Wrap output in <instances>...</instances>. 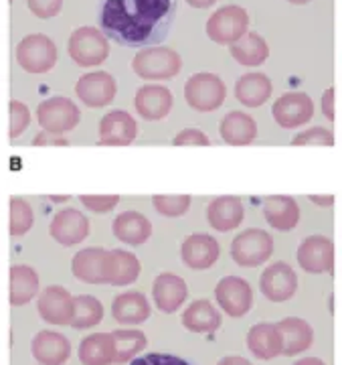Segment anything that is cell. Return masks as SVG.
<instances>
[{
  "label": "cell",
  "mask_w": 342,
  "mask_h": 365,
  "mask_svg": "<svg viewBox=\"0 0 342 365\" xmlns=\"http://www.w3.org/2000/svg\"><path fill=\"white\" fill-rule=\"evenodd\" d=\"M176 13V0H100L97 21L118 45L154 47L169 37Z\"/></svg>",
  "instance_id": "6da1fadb"
},
{
  "label": "cell",
  "mask_w": 342,
  "mask_h": 365,
  "mask_svg": "<svg viewBox=\"0 0 342 365\" xmlns=\"http://www.w3.org/2000/svg\"><path fill=\"white\" fill-rule=\"evenodd\" d=\"M132 69L138 78L146 79V81H166V79L176 78L181 73L183 59L171 47L154 45V47H146L134 55Z\"/></svg>",
  "instance_id": "7a4b0ae2"
},
{
  "label": "cell",
  "mask_w": 342,
  "mask_h": 365,
  "mask_svg": "<svg viewBox=\"0 0 342 365\" xmlns=\"http://www.w3.org/2000/svg\"><path fill=\"white\" fill-rule=\"evenodd\" d=\"M184 100L197 112H215L227 100V86L217 73L198 71L186 79Z\"/></svg>",
  "instance_id": "3957f363"
},
{
  "label": "cell",
  "mask_w": 342,
  "mask_h": 365,
  "mask_svg": "<svg viewBox=\"0 0 342 365\" xmlns=\"http://www.w3.org/2000/svg\"><path fill=\"white\" fill-rule=\"evenodd\" d=\"M67 51H69V57L75 61V66L90 69V67L102 66L109 57V43L102 33V29L79 26L69 37Z\"/></svg>",
  "instance_id": "277c9868"
},
{
  "label": "cell",
  "mask_w": 342,
  "mask_h": 365,
  "mask_svg": "<svg viewBox=\"0 0 342 365\" xmlns=\"http://www.w3.org/2000/svg\"><path fill=\"white\" fill-rule=\"evenodd\" d=\"M274 256V237L260 227L237 234L231 242V260L241 268H257Z\"/></svg>",
  "instance_id": "5b68a950"
},
{
  "label": "cell",
  "mask_w": 342,
  "mask_h": 365,
  "mask_svg": "<svg viewBox=\"0 0 342 365\" xmlns=\"http://www.w3.org/2000/svg\"><path fill=\"white\" fill-rule=\"evenodd\" d=\"M250 29V14L243 6L227 4L210 14L207 21V37L217 45H233Z\"/></svg>",
  "instance_id": "8992f818"
},
{
  "label": "cell",
  "mask_w": 342,
  "mask_h": 365,
  "mask_svg": "<svg viewBox=\"0 0 342 365\" xmlns=\"http://www.w3.org/2000/svg\"><path fill=\"white\" fill-rule=\"evenodd\" d=\"M81 120L78 104L65 96H53L37 106V122L45 132L63 136L71 132Z\"/></svg>",
  "instance_id": "52a82bcc"
},
{
  "label": "cell",
  "mask_w": 342,
  "mask_h": 365,
  "mask_svg": "<svg viewBox=\"0 0 342 365\" xmlns=\"http://www.w3.org/2000/svg\"><path fill=\"white\" fill-rule=\"evenodd\" d=\"M57 45L47 35H26L25 39L16 45V61L26 73H47L57 63Z\"/></svg>",
  "instance_id": "ba28073f"
},
{
  "label": "cell",
  "mask_w": 342,
  "mask_h": 365,
  "mask_svg": "<svg viewBox=\"0 0 342 365\" xmlns=\"http://www.w3.org/2000/svg\"><path fill=\"white\" fill-rule=\"evenodd\" d=\"M296 260L304 272L308 274H334L336 248L328 235H308L298 246Z\"/></svg>",
  "instance_id": "9c48e42d"
},
{
  "label": "cell",
  "mask_w": 342,
  "mask_h": 365,
  "mask_svg": "<svg viewBox=\"0 0 342 365\" xmlns=\"http://www.w3.org/2000/svg\"><path fill=\"white\" fill-rule=\"evenodd\" d=\"M215 300L225 314L241 319L253 307V288L241 276H225L215 287Z\"/></svg>",
  "instance_id": "30bf717a"
},
{
  "label": "cell",
  "mask_w": 342,
  "mask_h": 365,
  "mask_svg": "<svg viewBox=\"0 0 342 365\" xmlns=\"http://www.w3.org/2000/svg\"><path fill=\"white\" fill-rule=\"evenodd\" d=\"M272 116L277 122V126H282L286 130H294L312 120L314 102L306 91H288L274 102Z\"/></svg>",
  "instance_id": "8fae6325"
},
{
  "label": "cell",
  "mask_w": 342,
  "mask_h": 365,
  "mask_svg": "<svg viewBox=\"0 0 342 365\" xmlns=\"http://www.w3.org/2000/svg\"><path fill=\"white\" fill-rule=\"evenodd\" d=\"M116 93H118V83L107 71L83 73L75 83V96L87 108H105L114 102Z\"/></svg>",
  "instance_id": "7c38bea8"
},
{
  "label": "cell",
  "mask_w": 342,
  "mask_h": 365,
  "mask_svg": "<svg viewBox=\"0 0 342 365\" xmlns=\"http://www.w3.org/2000/svg\"><path fill=\"white\" fill-rule=\"evenodd\" d=\"M260 290L272 302H286L298 290V274L286 262H274L260 276Z\"/></svg>",
  "instance_id": "4fadbf2b"
},
{
  "label": "cell",
  "mask_w": 342,
  "mask_h": 365,
  "mask_svg": "<svg viewBox=\"0 0 342 365\" xmlns=\"http://www.w3.org/2000/svg\"><path fill=\"white\" fill-rule=\"evenodd\" d=\"M49 234L63 248L78 246L90 235V220L75 207L61 209L53 215Z\"/></svg>",
  "instance_id": "5bb4252c"
},
{
  "label": "cell",
  "mask_w": 342,
  "mask_h": 365,
  "mask_svg": "<svg viewBox=\"0 0 342 365\" xmlns=\"http://www.w3.org/2000/svg\"><path fill=\"white\" fill-rule=\"evenodd\" d=\"M37 311L45 323L55 327L71 325L73 317V297L65 287L51 284L43 288L37 297Z\"/></svg>",
  "instance_id": "9a60e30c"
},
{
  "label": "cell",
  "mask_w": 342,
  "mask_h": 365,
  "mask_svg": "<svg viewBox=\"0 0 342 365\" xmlns=\"http://www.w3.org/2000/svg\"><path fill=\"white\" fill-rule=\"evenodd\" d=\"M134 108H136L138 116L146 122H158V120H164L172 112L174 96L166 86L148 83L136 91Z\"/></svg>",
  "instance_id": "2e32d148"
},
{
  "label": "cell",
  "mask_w": 342,
  "mask_h": 365,
  "mask_svg": "<svg viewBox=\"0 0 342 365\" xmlns=\"http://www.w3.org/2000/svg\"><path fill=\"white\" fill-rule=\"evenodd\" d=\"M188 299V284L183 276L174 272L158 274L152 282V300L160 313L172 314L181 311Z\"/></svg>",
  "instance_id": "e0dca14e"
},
{
  "label": "cell",
  "mask_w": 342,
  "mask_h": 365,
  "mask_svg": "<svg viewBox=\"0 0 342 365\" xmlns=\"http://www.w3.org/2000/svg\"><path fill=\"white\" fill-rule=\"evenodd\" d=\"M221 256V246L210 234H193L184 237L181 260L191 270H209Z\"/></svg>",
  "instance_id": "ac0fdd59"
},
{
  "label": "cell",
  "mask_w": 342,
  "mask_h": 365,
  "mask_svg": "<svg viewBox=\"0 0 342 365\" xmlns=\"http://www.w3.org/2000/svg\"><path fill=\"white\" fill-rule=\"evenodd\" d=\"M138 136V122L126 110H112L100 120L102 146H130Z\"/></svg>",
  "instance_id": "d6986e66"
},
{
  "label": "cell",
  "mask_w": 342,
  "mask_h": 365,
  "mask_svg": "<svg viewBox=\"0 0 342 365\" xmlns=\"http://www.w3.org/2000/svg\"><path fill=\"white\" fill-rule=\"evenodd\" d=\"M31 353L41 365H65L71 357V343L63 333L39 331L31 341Z\"/></svg>",
  "instance_id": "ffe728a7"
},
{
  "label": "cell",
  "mask_w": 342,
  "mask_h": 365,
  "mask_svg": "<svg viewBox=\"0 0 342 365\" xmlns=\"http://www.w3.org/2000/svg\"><path fill=\"white\" fill-rule=\"evenodd\" d=\"M243 220H245V207L241 199L235 195L215 197L207 207V222L215 232L221 234L235 232Z\"/></svg>",
  "instance_id": "44dd1931"
},
{
  "label": "cell",
  "mask_w": 342,
  "mask_h": 365,
  "mask_svg": "<svg viewBox=\"0 0 342 365\" xmlns=\"http://www.w3.org/2000/svg\"><path fill=\"white\" fill-rule=\"evenodd\" d=\"M247 349L255 359L269 361L284 353V335L277 323H257L247 333Z\"/></svg>",
  "instance_id": "7402d4cb"
},
{
  "label": "cell",
  "mask_w": 342,
  "mask_h": 365,
  "mask_svg": "<svg viewBox=\"0 0 342 365\" xmlns=\"http://www.w3.org/2000/svg\"><path fill=\"white\" fill-rule=\"evenodd\" d=\"M262 213L276 232H292L300 223V205L294 197L272 195L263 199Z\"/></svg>",
  "instance_id": "603a6c76"
},
{
  "label": "cell",
  "mask_w": 342,
  "mask_h": 365,
  "mask_svg": "<svg viewBox=\"0 0 342 365\" xmlns=\"http://www.w3.org/2000/svg\"><path fill=\"white\" fill-rule=\"evenodd\" d=\"M73 276L85 284H107V250L83 248L71 260Z\"/></svg>",
  "instance_id": "cb8c5ba5"
},
{
  "label": "cell",
  "mask_w": 342,
  "mask_h": 365,
  "mask_svg": "<svg viewBox=\"0 0 342 365\" xmlns=\"http://www.w3.org/2000/svg\"><path fill=\"white\" fill-rule=\"evenodd\" d=\"M112 232L118 237L122 244L138 248L146 244L152 235V223L146 217L144 213L128 209L124 213L116 215V220L112 223Z\"/></svg>",
  "instance_id": "d4e9b609"
},
{
  "label": "cell",
  "mask_w": 342,
  "mask_h": 365,
  "mask_svg": "<svg viewBox=\"0 0 342 365\" xmlns=\"http://www.w3.org/2000/svg\"><path fill=\"white\" fill-rule=\"evenodd\" d=\"M152 314V307L140 290H128L118 294L112 302V317L119 325L136 327L146 323Z\"/></svg>",
  "instance_id": "484cf974"
},
{
  "label": "cell",
  "mask_w": 342,
  "mask_h": 365,
  "mask_svg": "<svg viewBox=\"0 0 342 365\" xmlns=\"http://www.w3.org/2000/svg\"><path fill=\"white\" fill-rule=\"evenodd\" d=\"M181 323L186 331L197 333V335H210L215 331L221 329L223 317L219 313V309L207 299L193 300L186 309H184Z\"/></svg>",
  "instance_id": "4316f807"
},
{
  "label": "cell",
  "mask_w": 342,
  "mask_h": 365,
  "mask_svg": "<svg viewBox=\"0 0 342 365\" xmlns=\"http://www.w3.org/2000/svg\"><path fill=\"white\" fill-rule=\"evenodd\" d=\"M39 274L26 264H14L9 270V302L11 307H25L39 297Z\"/></svg>",
  "instance_id": "83f0119b"
},
{
  "label": "cell",
  "mask_w": 342,
  "mask_h": 365,
  "mask_svg": "<svg viewBox=\"0 0 342 365\" xmlns=\"http://www.w3.org/2000/svg\"><path fill=\"white\" fill-rule=\"evenodd\" d=\"M142 272V264L138 256L128 250H107V284L112 287H128L138 280Z\"/></svg>",
  "instance_id": "f1b7e54d"
},
{
  "label": "cell",
  "mask_w": 342,
  "mask_h": 365,
  "mask_svg": "<svg viewBox=\"0 0 342 365\" xmlns=\"http://www.w3.org/2000/svg\"><path fill=\"white\" fill-rule=\"evenodd\" d=\"M274 91V83L262 71H250L237 79L235 98L245 108H262Z\"/></svg>",
  "instance_id": "f546056e"
},
{
  "label": "cell",
  "mask_w": 342,
  "mask_h": 365,
  "mask_svg": "<svg viewBox=\"0 0 342 365\" xmlns=\"http://www.w3.org/2000/svg\"><path fill=\"white\" fill-rule=\"evenodd\" d=\"M277 327L284 335V353L286 357H296L300 353L308 351L314 343V329L308 321L300 317H286L282 319Z\"/></svg>",
  "instance_id": "4dcf8cb0"
},
{
  "label": "cell",
  "mask_w": 342,
  "mask_h": 365,
  "mask_svg": "<svg viewBox=\"0 0 342 365\" xmlns=\"http://www.w3.org/2000/svg\"><path fill=\"white\" fill-rule=\"evenodd\" d=\"M219 134L229 146H247L257 138V122L247 112H229L219 124Z\"/></svg>",
  "instance_id": "1f68e13d"
},
{
  "label": "cell",
  "mask_w": 342,
  "mask_h": 365,
  "mask_svg": "<svg viewBox=\"0 0 342 365\" xmlns=\"http://www.w3.org/2000/svg\"><path fill=\"white\" fill-rule=\"evenodd\" d=\"M78 357L81 365H112L116 361L114 341L109 333H92L79 343Z\"/></svg>",
  "instance_id": "d6a6232c"
},
{
  "label": "cell",
  "mask_w": 342,
  "mask_h": 365,
  "mask_svg": "<svg viewBox=\"0 0 342 365\" xmlns=\"http://www.w3.org/2000/svg\"><path fill=\"white\" fill-rule=\"evenodd\" d=\"M229 53L239 66L243 67H260L269 57V45L265 43L260 33H245L241 39L229 45Z\"/></svg>",
  "instance_id": "836d02e7"
},
{
  "label": "cell",
  "mask_w": 342,
  "mask_h": 365,
  "mask_svg": "<svg viewBox=\"0 0 342 365\" xmlns=\"http://www.w3.org/2000/svg\"><path fill=\"white\" fill-rule=\"evenodd\" d=\"M109 335L114 341V351H116L114 364H130L148 345L144 331L140 329H118V331H112Z\"/></svg>",
  "instance_id": "e575fe53"
},
{
  "label": "cell",
  "mask_w": 342,
  "mask_h": 365,
  "mask_svg": "<svg viewBox=\"0 0 342 365\" xmlns=\"http://www.w3.org/2000/svg\"><path fill=\"white\" fill-rule=\"evenodd\" d=\"M102 319H104V304L100 302V299L92 294H79L73 299V317L69 327L83 331L100 325Z\"/></svg>",
  "instance_id": "d590c367"
},
{
  "label": "cell",
  "mask_w": 342,
  "mask_h": 365,
  "mask_svg": "<svg viewBox=\"0 0 342 365\" xmlns=\"http://www.w3.org/2000/svg\"><path fill=\"white\" fill-rule=\"evenodd\" d=\"M35 223V211L31 203L23 197H13L9 201V234L13 237H23L26 232H31Z\"/></svg>",
  "instance_id": "8d00e7d4"
},
{
  "label": "cell",
  "mask_w": 342,
  "mask_h": 365,
  "mask_svg": "<svg viewBox=\"0 0 342 365\" xmlns=\"http://www.w3.org/2000/svg\"><path fill=\"white\" fill-rule=\"evenodd\" d=\"M193 197L191 195H154L152 197V207L156 213L164 217H183L191 209Z\"/></svg>",
  "instance_id": "74e56055"
},
{
  "label": "cell",
  "mask_w": 342,
  "mask_h": 365,
  "mask_svg": "<svg viewBox=\"0 0 342 365\" xmlns=\"http://www.w3.org/2000/svg\"><path fill=\"white\" fill-rule=\"evenodd\" d=\"M294 146H334L336 138L334 132L324 128V126H312L308 130L300 132L292 138Z\"/></svg>",
  "instance_id": "f35d334b"
},
{
  "label": "cell",
  "mask_w": 342,
  "mask_h": 365,
  "mask_svg": "<svg viewBox=\"0 0 342 365\" xmlns=\"http://www.w3.org/2000/svg\"><path fill=\"white\" fill-rule=\"evenodd\" d=\"M31 124V112L23 102H9V138H18Z\"/></svg>",
  "instance_id": "ab89813d"
},
{
  "label": "cell",
  "mask_w": 342,
  "mask_h": 365,
  "mask_svg": "<svg viewBox=\"0 0 342 365\" xmlns=\"http://www.w3.org/2000/svg\"><path fill=\"white\" fill-rule=\"evenodd\" d=\"M79 201L92 213H107L118 207L119 195H79Z\"/></svg>",
  "instance_id": "60d3db41"
},
{
  "label": "cell",
  "mask_w": 342,
  "mask_h": 365,
  "mask_svg": "<svg viewBox=\"0 0 342 365\" xmlns=\"http://www.w3.org/2000/svg\"><path fill=\"white\" fill-rule=\"evenodd\" d=\"M130 365H195L172 353H148L144 357L132 359Z\"/></svg>",
  "instance_id": "b9f144b4"
},
{
  "label": "cell",
  "mask_w": 342,
  "mask_h": 365,
  "mask_svg": "<svg viewBox=\"0 0 342 365\" xmlns=\"http://www.w3.org/2000/svg\"><path fill=\"white\" fill-rule=\"evenodd\" d=\"M26 4L37 19H53L63 9V0H26Z\"/></svg>",
  "instance_id": "7bdbcfd3"
},
{
  "label": "cell",
  "mask_w": 342,
  "mask_h": 365,
  "mask_svg": "<svg viewBox=\"0 0 342 365\" xmlns=\"http://www.w3.org/2000/svg\"><path fill=\"white\" fill-rule=\"evenodd\" d=\"M209 136L198 128H184L174 136V146H209Z\"/></svg>",
  "instance_id": "ee69618b"
},
{
  "label": "cell",
  "mask_w": 342,
  "mask_h": 365,
  "mask_svg": "<svg viewBox=\"0 0 342 365\" xmlns=\"http://www.w3.org/2000/svg\"><path fill=\"white\" fill-rule=\"evenodd\" d=\"M320 110H322V114H324L326 120H330V122L336 120V90L334 88L324 90L322 102H320Z\"/></svg>",
  "instance_id": "f6af8a7d"
},
{
  "label": "cell",
  "mask_w": 342,
  "mask_h": 365,
  "mask_svg": "<svg viewBox=\"0 0 342 365\" xmlns=\"http://www.w3.org/2000/svg\"><path fill=\"white\" fill-rule=\"evenodd\" d=\"M33 144L35 146H49V144H61V146H67L69 144V140L67 138H63V136H57V134H51V132H45L41 130L37 136H35V140H33Z\"/></svg>",
  "instance_id": "bcb514c9"
},
{
  "label": "cell",
  "mask_w": 342,
  "mask_h": 365,
  "mask_svg": "<svg viewBox=\"0 0 342 365\" xmlns=\"http://www.w3.org/2000/svg\"><path fill=\"white\" fill-rule=\"evenodd\" d=\"M308 199L318 205V207H332L336 203V197L334 195H308Z\"/></svg>",
  "instance_id": "7dc6e473"
},
{
  "label": "cell",
  "mask_w": 342,
  "mask_h": 365,
  "mask_svg": "<svg viewBox=\"0 0 342 365\" xmlns=\"http://www.w3.org/2000/svg\"><path fill=\"white\" fill-rule=\"evenodd\" d=\"M217 365H253L250 359H245V357H241V355H227L223 357L221 361Z\"/></svg>",
  "instance_id": "c3c4849f"
},
{
  "label": "cell",
  "mask_w": 342,
  "mask_h": 365,
  "mask_svg": "<svg viewBox=\"0 0 342 365\" xmlns=\"http://www.w3.org/2000/svg\"><path fill=\"white\" fill-rule=\"evenodd\" d=\"M219 0H186V4L188 6H193V9H210L213 4H217Z\"/></svg>",
  "instance_id": "681fc988"
},
{
  "label": "cell",
  "mask_w": 342,
  "mask_h": 365,
  "mask_svg": "<svg viewBox=\"0 0 342 365\" xmlns=\"http://www.w3.org/2000/svg\"><path fill=\"white\" fill-rule=\"evenodd\" d=\"M292 365H326L320 357H304L300 361H296V364Z\"/></svg>",
  "instance_id": "f907efd6"
},
{
  "label": "cell",
  "mask_w": 342,
  "mask_h": 365,
  "mask_svg": "<svg viewBox=\"0 0 342 365\" xmlns=\"http://www.w3.org/2000/svg\"><path fill=\"white\" fill-rule=\"evenodd\" d=\"M49 199H51V201H55V203H63V201H67V199H69V195H51L49 197Z\"/></svg>",
  "instance_id": "816d5d0a"
},
{
  "label": "cell",
  "mask_w": 342,
  "mask_h": 365,
  "mask_svg": "<svg viewBox=\"0 0 342 365\" xmlns=\"http://www.w3.org/2000/svg\"><path fill=\"white\" fill-rule=\"evenodd\" d=\"M289 4H298V6H302V4H308L310 0H286Z\"/></svg>",
  "instance_id": "f5cc1de1"
},
{
  "label": "cell",
  "mask_w": 342,
  "mask_h": 365,
  "mask_svg": "<svg viewBox=\"0 0 342 365\" xmlns=\"http://www.w3.org/2000/svg\"><path fill=\"white\" fill-rule=\"evenodd\" d=\"M11 2H13V0H11Z\"/></svg>",
  "instance_id": "db71d44e"
}]
</instances>
